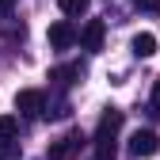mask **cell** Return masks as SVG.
I'll return each instance as SVG.
<instances>
[{
  "label": "cell",
  "mask_w": 160,
  "mask_h": 160,
  "mask_svg": "<svg viewBox=\"0 0 160 160\" xmlns=\"http://www.w3.org/2000/svg\"><path fill=\"white\" fill-rule=\"evenodd\" d=\"M118 130H122V111H118V107H107L103 118H99V126H95V137H92L95 160H114V133Z\"/></svg>",
  "instance_id": "obj_1"
},
{
  "label": "cell",
  "mask_w": 160,
  "mask_h": 160,
  "mask_svg": "<svg viewBox=\"0 0 160 160\" xmlns=\"http://www.w3.org/2000/svg\"><path fill=\"white\" fill-rule=\"evenodd\" d=\"M15 111L27 114V118H42V114H46V92H38V88H23V92L15 95Z\"/></svg>",
  "instance_id": "obj_2"
},
{
  "label": "cell",
  "mask_w": 160,
  "mask_h": 160,
  "mask_svg": "<svg viewBox=\"0 0 160 160\" xmlns=\"http://www.w3.org/2000/svg\"><path fill=\"white\" fill-rule=\"evenodd\" d=\"M160 152V137L152 133V130H137L133 137H130V156H156Z\"/></svg>",
  "instance_id": "obj_3"
},
{
  "label": "cell",
  "mask_w": 160,
  "mask_h": 160,
  "mask_svg": "<svg viewBox=\"0 0 160 160\" xmlns=\"http://www.w3.org/2000/svg\"><path fill=\"white\" fill-rule=\"evenodd\" d=\"M80 46L88 53H99L103 50V19H88L84 31H80Z\"/></svg>",
  "instance_id": "obj_4"
},
{
  "label": "cell",
  "mask_w": 160,
  "mask_h": 160,
  "mask_svg": "<svg viewBox=\"0 0 160 160\" xmlns=\"http://www.w3.org/2000/svg\"><path fill=\"white\" fill-rule=\"evenodd\" d=\"M72 42H76L72 23H65V19H61V23H53V27H50V46H53V50H69Z\"/></svg>",
  "instance_id": "obj_5"
},
{
  "label": "cell",
  "mask_w": 160,
  "mask_h": 160,
  "mask_svg": "<svg viewBox=\"0 0 160 160\" xmlns=\"http://www.w3.org/2000/svg\"><path fill=\"white\" fill-rule=\"evenodd\" d=\"M80 145H84V133H80V130H72V133H65L61 141H57V145L50 149V160H61V156H69V152H76Z\"/></svg>",
  "instance_id": "obj_6"
},
{
  "label": "cell",
  "mask_w": 160,
  "mask_h": 160,
  "mask_svg": "<svg viewBox=\"0 0 160 160\" xmlns=\"http://www.w3.org/2000/svg\"><path fill=\"white\" fill-rule=\"evenodd\" d=\"M130 50H133L137 57H152V53H156V38H152L149 31H141V34H133V42H130Z\"/></svg>",
  "instance_id": "obj_7"
},
{
  "label": "cell",
  "mask_w": 160,
  "mask_h": 160,
  "mask_svg": "<svg viewBox=\"0 0 160 160\" xmlns=\"http://www.w3.org/2000/svg\"><path fill=\"white\" fill-rule=\"evenodd\" d=\"M80 76H84V65H69V69H53V72H50V80H57V84H61V88L76 84Z\"/></svg>",
  "instance_id": "obj_8"
},
{
  "label": "cell",
  "mask_w": 160,
  "mask_h": 160,
  "mask_svg": "<svg viewBox=\"0 0 160 160\" xmlns=\"http://www.w3.org/2000/svg\"><path fill=\"white\" fill-rule=\"evenodd\" d=\"M88 4L92 0H57V8H61V15H72V19H80L88 12Z\"/></svg>",
  "instance_id": "obj_9"
},
{
  "label": "cell",
  "mask_w": 160,
  "mask_h": 160,
  "mask_svg": "<svg viewBox=\"0 0 160 160\" xmlns=\"http://www.w3.org/2000/svg\"><path fill=\"white\" fill-rule=\"evenodd\" d=\"M15 133H19V122L12 114H0V141H15Z\"/></svg>",
  "instance_id": "obj_10"
},
{
  "label": "cell",
  "mask_w": 160,
  "mask_h": 160,
  "mask_svg": "<svg viewBox=\"0 0 160 160\" xmlns=\"http://www.w3.org/2000/svg\"><path fill=\"white\" fill-rule=\"evenodd\" d=\"M137 12H149V15H160V0H133Z\"/></svg>",
  "instance_id": "obj_11"
},
{
  "label": "cell",
  "mask_w": 160,
  "mask_h": 160,
  "mask_svg": "<svg viewBox=\"0 0 160 160\" xmlns=\"http://www.w3.org/2000/svg\"><path fill=\"white\" fill-rule=\"evenodd\" d=\"M152 114H160V80H156V88H152Z\"/></svg>",
  "instance_id": "obj_12"
},
{
  "label": "cell",
  "mask_w": 160,
  "mask_h": 160,
  "mask_svg": "<svg viewBox=\"0 0 160 160\" xmlns=\"http://www.w3.org/2000/svg\"><path fill=\"white\" fill-rule=\"evenodd\" d=\"M12 4L15 0H0V15H12Z\"/></svg>",
  "instance_id": "obj_13"
}]
</instances>
